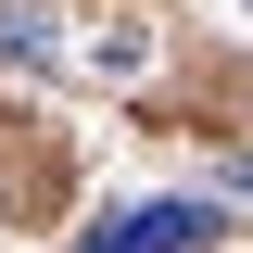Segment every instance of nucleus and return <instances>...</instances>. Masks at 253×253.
Here are the masks:
<instances>
[{"label":"nucleus","instance_id":"nucleus-2","mask_svg":"<svg viewBox=\"0 0 253 253\" xmlns=\"http://www.w3.org/2000/svg\"><path fill=\"white\" fill-rule=\"evenodd\" d=\"M241 190H253V165H241Z\"/></svg>","mask_w":253,"mask_h":253},{"label":"nucleus","instance_id":"nucleus-1","mask_svg":"<svg viewBox=\"0 0 253 253\" xmlns=\"http://www.w3.org/2000/svg\"><path fill=\"white\" fill-rule=\"evenodd\" d=\"M215 228H228V215L190 190V203H126V215L101 228V241H76V253H203Z\"/></svg>","mask_w":253,"mask_h":253}]
</instances>
